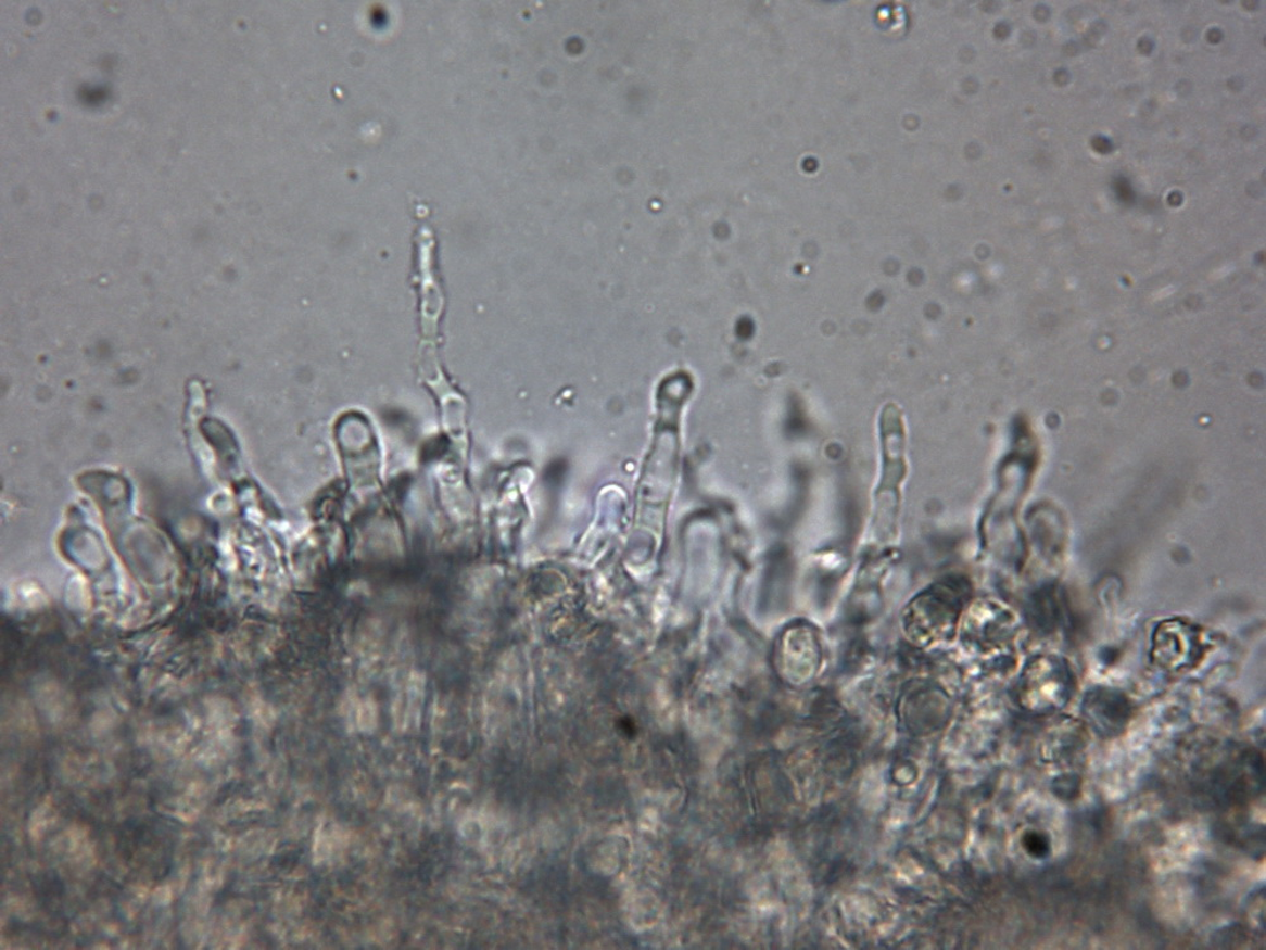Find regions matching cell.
<instances>
[{
  "label": "cell",
  "mask_w": 1266,
  "mask_h": 950,
  "mask_svg": "<svg viewBox=\"0 0 1266 950\" xmlns=\"http://www.w3.org/2000/svg\"><path fill=\"white\" fill-rule=\"evenodd\" d=\"M1077 680L1067 660L1056 654H1040L1028 661L1018 683V698L1025 710L1050 714L1071 702Z\"/></svg>",
  "instance_id": "6da1fadb"
},
{
  "label": "cell",
  "mask_w": 1266,
  "mask_h": 950,
  "mask_svg": "<svg viewBox=\"0 0 1266 950\" xmlns=\"http://www.w3.org/2000/svg\"><path fill=\"white\" fill-rule=\"evenodd\" d=\"M1204 643L1200 628L1183 620L1159 623L1151 645V660L1168 672H1180L1200 663Z\"/></svg>",
  "instance_id": "7a4b0ae2"
},
{
  "label": "cell",
  "mask_w": 1266,
  "mask_h": 950,
  "mask_svg": "<svg viewBox=\"0 0 1266 950\" xmlns=\"http://www.w3.org/2000/svg\"><path fill=\"white\" fill-rule=\"evenodd\" d=\"M1132 712L1130 698L1117 688L1097 686L1083 697V717L1105 739L1123 735L1130 725Z\"/></svg>",
  "instance_id": "3957f363"
},
{
  "label": "cell",
  "mask_w": 1266,
  "mask_h": 950,
  "mask_svg": "<svg viewBox=\"0 0 1266 950\" xmlns=\"http://www.w3.org/2000/svg\"><path fill=\"white\" fill-rule=\"evenodd\" d=\"M1065 596L1055 585H1048L1036 593L1029 604L1028 618L1037 633L1052 635L1065 625Z\"/></svg>",
  "instance_id": "277c9868"
},
{
  "label": "cell",
  "mask_w": 1266,
  "mask_h": 950,
  "mask_svg": "<svg viewBox=\"0 0 1266 950\" xmlns=\"http://www.w3.org/2000/svg\"><path fill=\"white\" fill-rule=\"evenodd\" d=\"M1085 745V732L1077 722H1064L1051 730L1042 744V757L1056 762L1072 757Z\"/></svg>",
  "instance_id": "5b68a950"
},
{
  "label": "cell",
  "mask_w": 1266,
  "mask_h": 950,
  "mask_svg": "<svg viewBox=\"0 0 1266 950\" xmlns=\"http://www.w3.org/2000/svg\"><path fill=\"white\" fill-rule=\"evenodd\" d=\"M1051 790L1059 800L1066 802L1077 800L1080 796L1081 778L1074 773L1060 774L1052 781Z\"/></svg>",
  "instance_id": "8992f818"
},
{
  "label": "cell",
  "mask_w": 1266,
  "mask_h": 950,
  "mask_svg": "<svg viewBox=\"0 0 1266 950\" xmlns=\"http://www.w3.org/2000/svg\"><path fill=\"white\" fill-rule=\"evenodd\" d=\"M1022 847L1029 857L1037 859V861L1049 858L1052 849L1049 835L1040 831L1026 832L1022 836Z\"/></svg>",
  "instance_id": "52a82bcc"
}]
</instances>
